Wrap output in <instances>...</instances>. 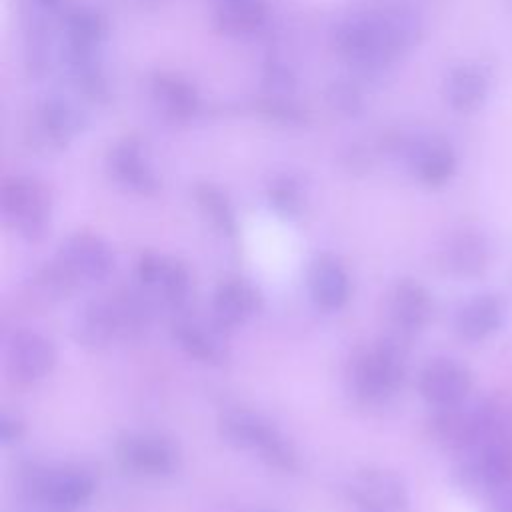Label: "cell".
<instances>
[{
	"instance_id": "1",
	"label": "cell",
	"mask_w": 512,
	"mask_h": 512,
	"mask_svg": "<svg viewBox=\"0 0 512 512\" xmlns=\"http://www.w3.org/2000/svg\"><path fill=\"white\" fill-rule=\"evenodd\" d=\"M336 54L360 74H380L406 52L396 40L382 6L342 18L332 32Z\"/></svg>"
},
{
	"instance_id": "2",
	"label": "cell",
	"mask_w": 512,
	"mask_h": 512,
	"mask_svg": "<svg viewBox=\"0 0 512 512\" xmlns=\"http://www.w3.org/2000/svg\"><path fill=\"white\" fill-rule=\"evenodd\" d=\"M408 372L406 336L390 334L360 348L348 362L346 382L362 404L388 402L404 384Z\"/></svg>"
},
{
	"instance_id": "3",
	"label": "cell",
	"mask_w": 512,
	"mask_h": 512,
	"mask_svg": "<svg viewBox=\"0 0 512 512\" xmlns=\"http://www.w3.org/2000/svg\"><path fill=\"white\" fill-rule=\"evenodd\" d=\"M220 438L236 448L256 452L262 462L280 472H298L300 454L292 440L268 418L246 408H228L218 418Z\"/></svg>"
},
{
	"instance_id": "4",
	"label": "cell",
	"mask_w": 512,
	"mask_h": 512,
	"mask_svg": "<svg viewBox=\"0 0 512 512\" xmlns=\"http://www.w3.org/2000/svg\"><path fill=\"white\" fill-rule=\"evenodd\" d=\"M20 492L48 512H76L96 492V476L84 466L48 470L30 464L22 470Z\"/></svg>"
},
{
	"instance_id": "5",
	"label": "cell",
	"mask_w": 512,
	"mask_h": 512,
	"mask_svg": "<svg viewBox=\"0 0 512 512\" xmlns=\"http://www.w3.org/2000/svg\"><path fill=\"white\" fill-rule=\"evenodd\" d=\"M0 212L6 226L26 242H40L50 232L52 196L32 176H10L0 188Z\"/></svg>"
},
{
	"instance_id": "6",
	"label": "cell",
	"mask_w": 512,
	"mask_h": 512,
	"mask_svg": "<svg viewBox=\"0 0 512 512\" xmlns=\"http://www.w3.org/2000/svg\"><path fill=\"white\" fill-rule=\"evenodd\" d=\"M386 148L400 156L412 176L428 188L444 186L456 172V152L440 136L420 132L392 134Z\"/></svg>"
},
{
	"instance_id": "7",
	"label": "cell",
	"mask_w": 512,
	"mask_h": 512,
	"mask_svg": "<svg viewBox=\"0 0 512 512\" xmlns=\"http://www.w3.org/2000/svg\"><path fill=\"white\" fill-rule=\"evenodd\" d=\"M88 126V114L78 102L66 96H46L40 100L30 118V146L42 154L66 150Z\"/></svg>"
},
{
	"instance_id": "8",
	"label": "cell",
	"mask_w": 512,
	"mask_h": 512,
	"mask_svg": "<svg viewBox=\"0 0 512 512\" xmlns=\"http://www.w3.org/2000/svg\"><path fill=\"white\" fill-rule=\"evenodd\" d=\"M116 462L132 474L170 476L180 466V448L158 432H126L114 446Z\"/></svg>"
},
{
	"instance_id": "9",
	"label": "cell",
	"mask_w": 512,
	"mask_h": 512,
	"mask_svg": "<svg viewBox=\"0 0 512 512\" xmlns=\"http://www.w3.org/2000/svg\"><path fill=\"white\" fill-rule=\"evenodd\" d=\"M56 364V346L42 332L22 328L12 332L4 348L8 378L18 386H30L46 378Z\"/></svg>"
},
{
	"instance_id": "10",
	"label": "cell",
	"mask_w": 512,
	"mask_h": 512,
	"mask_svg": "<svg viewBox=\"0 0 512 512\" xmlns=\"http://www.w3.org/2000/svg\"><path fill=\"white\" fill-rule=\"evenodd\" d=\"M106 170L118 186L140 196H154L162 188V180L150 162L144 142L136 136H124L110 146Z\"/></svg>"
},
{
	"instance_id": "11",
	"label": "cell",
	"mask_w": 512,
	"mask_h": 512,
	"mask_svg": "<svg viewBox=\"0 0 512 512\" xmlns=\"http://www.w3.org/2000/svg\"><path fill=\"white\" fill-rule=\"evenodd\" d=\"M136 278L142 288L174 310H182L192 294V278L188 268L158 252H142L136 262Z\"/></svg>"
},
{
	"instance_id": "12",
	"label": "cell",
	"mask_w": 512,
	"mask_h": 512,
	"mask_svg": "<svg viewBox=\"0 0 512 512\" xmlns=\"http://www.w3.org/2000/svg\"><path fill=\"white\" fill-rule=\"evenodd\" d=\"M346 494L364 512H402L410 500L402 476L376 466L354 472L346 482Z\"/></svg>"
},
{
	"instance_id": "13",
	"label": "cell",
	"mask_w": 512,
	"mask_h": 512,
	"mask_svg": "<svg viewBox=\"0 0 512 512\" xmlns=\"http://www.w3.org/2000/svg\"><path fill=\"white\" fill-rule=\"evenodd\" d=\"M472 390L470 370L456 358L438 356L426 362L418 374V392L432 408L464 404Z\"/></svg>"
},
{
	"instance_id": "14",
	"label": "cell",
	"mask_w": 512,
	"mask_h": 512,
	"mask_svg": "<svg viewBox=\"0 0 512 512\" xmlns=\"http://www.w3.org/2000/svg\"><path fill=\"white\" fill-rule=\"evenodd\" d=\"M56 254L80 282H104L116 266L112 246L100 234L88 230H78L66 236Z\"/></svg>"
},
{
	"instance_id": "15",
	"label": "cell",
	"mask_w": 512,
	"mask_h": 512,
	"mask_svg": "<svg viewBox=\"0 0 512 512\" xmlns=\"http://www.w3.org/2000/svg\"><path fill=\"white\" fill-rule=\"evenodd\" d=\"M492 258L488 236L476 226L452 230L440 248L442 268L456 278H476L486 272Z\"/></svg>"
},
{
	"instance_id": "16",
	"label": "cell",
	"mask_w": 512,
	"mask_h": 512,
	"mask_svg": "<svg viewBox=\"0 0 512 512\" xmlns=\"http://www.w3.org/2000/svg\"><path fill=\"white\" fill-rule=\"evenodd\" d=\"M262 292L246 278H224L210 300V318L224 330L238 328L262 308Z\"/></svg>"
},
{
	"instance_id": "17",
	"label": "cell",
	"mask_w": 512,
	"mask_h": 512,
	"mask_svg": "<svg viewBox=\"0 0 512 512\" xmlns=\"http://www.w3.org/2000/svg\"><path fill=\"white\" fill-rule=\"evenodd\" d=\"M172 340L186 356L202 364L220 366L230 356L226 330L220 328L212 318H178L172 324Z\"/></svg>"
},
{
	"instance_id": "18",
	"label": "cell",
	"mask_w": 512,
	"mask_h": 512,
	"mask_svg": "<svg viewBox=\"0 0 512 512\" xmlns=\"http://www.w3.org/2000/svg\"><path fill=\"white\" fill-rule=\"evenodd\" d=\"M148 90L158 114L172 124H186L200 112V94L196 86L176 72H154Z\"/></svg>"
},
{
	"instance_id": "19",
	"label": "cell",
	"mask_w": 512,
	"mask_h": 512,
	"mask_svg": "<svg viewBox=\"0 0 512 512\" xmlns=\"http://www.w3.org/2000/svg\"><path fill=\"white\" fill-rule=\"evenodd\" d=\"M434 314L430 290L414 278L398 280L388 294V316L398 334L410 338L424 330Z\"/></svg>"
},
{
	"instance_id": "20",
	"label": "cell",
	"mask_w": 512,
	"mask_h": 512,
	"mask_svg": "<svg viewBox=\"0 0 512 512\" xmlns=\"http://www.w3.org/2000/svg\"><path fill=\"white\" fill-rule=\"evenodd\" d=\"M72 338L90 350H98L108 346L114 338L122 336L120 320L114 308V300L110 298H92L86 300L72 318Z\"/></svg>"
},
{
	"instance_id": "21",
	"label": "cell",
	"mask_w": 512,
	"mask_h": 512,
	"mask_svg": "<svg viewBox=\"0 0 512 512\" xmlns=\"http://www.w3.org/2000/svg\"><path fill=\"white\" fill-rule=\"evenodd\" d=\"M308 294L312 302L328 312L340 310L350 298V276L334 254H318L306 274Z\"/></svg>"
},
{
	"instance_id": "22",
	"label": "cell",
	"mask_w": 512,
	"mask_h": 512,
	"mask_svg": "<svg viewBox=\"0 0 512 512\" xmlns=\"http://www.w3.org/2000/svg\"><path fill=\"white\" fill-rule=\"evenodd\" d=\"M506 318V304L494 292L470 296L456 312L454 328L466 342H482L496 334Z\"/></svg>"
},
{
	"instance_id": "23",
	"label": "cell",
	"mask_w": 512,
	"mask_h": 512,
	"mask_svg": "<svg viewBox=\"0 0 512 512\" xmlns=\"http://www.w3.org/2000/svg\"><path fill=\"white\" fill-rule=\"evenodd\" d=\"M490 92V76L484 66L462 62L448 70L444 78V98L454 112L472 114L482 108Z\"/></svg>"
},
{
	"instance_id": "24",
	"label": "cell",
	"mask_w": 512,
	"mask_h": 512,
	"mask_svg": "<svg viewBox=\"0 0 512 512\" xmlns=\"http://www.w3.org/2000/svg\"><path fill=\"white\" fill-rule=\"evenodd\" d=\"M428 432L430 438L444 450L454 452L458 456L474 450L476 446V428L472 406H448V408H434L432 416L428 418Z\"/></svg>"
},
{
	"instance_id": "25",
	"label": "cell",
	"mask_w": 512,
	"mask_h": 512,
	"mask_svg": "<svg viewBox=\"0 0 512 512\" xmlns=\"http://www.w3.org/2000/svg\"><path fill=\"white\" fill-rule=\"evenodd\" d=\"M476 446H510L512 444V398L502 392L482 396L472 404Z\"/></svg>"
},
{
	"instance_id": "26",
	"label": "cell",
	"mask_w": 512,
	"mask_h": 512,
	"mask_svg": "<svg viewBox=\"0 0 512 512\" xmlns=\"http://www.w3.org/2000/svg\"><path fill=\"white\" fill-rule=\"evenodd\" d=\"M62 64L72 88L92 104H106L112 86L102 62V52H62Z\"/></svg>"
},
{
	"instance_id": "27",
	"label": "cell",
	"mask_w": 512,
	"mask_h": 512,
	"mask_svg": "<svg viewBox=\"0 0 512 512\" xmlns=\"http://www.w3.org/2000/svg\"><path fill=\"white\" fill-rule=\"evenodd\" d=\"M108 20L92 6H72L62 18V50L102 52L108 40Z\"/></svg>"
},
{
	"instance_id": "28",
	"label": "cell",
	"mask_w": 512,
	"mask_h": 512,
	"mask_svg": "<svg viewBox=\"0 0 512 512\" xmlns=\"http://www.w3.org/2000/svg\"><path fill=\"white\" fill-rule=\"evenodd\" d=\"M268 4L264 0H220L214 12L216 28L230 38L246 40L264 30Z\"/></svg>"
},
{
	"instance_id": "29",
	"label": "cell",
	"mask_w": 512,
	"mask_h": 512,
	"mask_svg": "<svg viewBox=\"0 0 512 512\" xmlns=\"http://www.w3.org/2000/svg\"><path fill=\"white\" fill-rule=\"evenodd\" d=\"M80 286L78 276L68 268V264L54 254L38 266L28 280V294L42 304H54L70 296Z\"/></svg>"
},
{
	"instance_id": "30",
	"label": "cell",
	"mask_w": 512,
	"mask_h": 512,
	"mask_svg": "<svg viewBox=\"0 0 512 512\" xmlns=\"http://www.w3.org/2000/svg\"><path fill=\"white\" fill-rule=\"evenodd\" d=\"M194 200L204 218L226 238H236L238 218L228 194L212 182H198L194 186Z\"/></svg>"
},
{
	"instance_id": "31",
	"label": "cell",
	"mask_w": 512,
	"mask_h": 512,
	"mask_svg": "<svg viewBox=\"0 0 512 512\" xmlns=\"http://www.w3.org/2000/svg\"><path fill=\"white\" fill-rule=\"evenodd\" d=\"M268 206L284 220H296L306 208V184L294 172L276 174L266 190Z\"/></svg>"
},
{
	"instance_id": "32",
	"label": "cell",
	"mask_w": 512,
	"mask_h": 512,
	"mask_svg": "<svg viewBox=\"0 0 512 512\" xmlns=\"http://www.w3.org/2000/svg\"><path fill=\"white\" fill-rule=\"evenodd\" d=\"M28 68L34 76H44L46 70H50L52 60V34L50 26L42 18H34L28 28Z\"/></svg>"
},
{
	"instance_id": "33",
	"label": "cell",
	"mask_w": 512,
	"mask_h": 512,
	"mask_svg": "<svg viewBox=\"0 0 512 512\" xmlns=\"http://www.w3.org/2000/svg\"><path fill=\"white\" fill-rule=\"evenodd\" d=\"M326 102L336 114L344 118H356L366 110V100L360 86L350 80L330 82L326 88Z\"/></svg>"
},
{
	"instance_id": "34",
	"label": "cell",
	"mask_w": 512,
	"mask_h": 512,
	"mask_svg": "<svg viewBox=\"0 0 512 512\" xmlns=\"http://www.w3.org/2000/svg\"><path fill=\"white\" fill-rule=\"evenodd\" d=\"M258 108L260 114L282 126L306 124V110L292 98V94H264Z\"/></svg>"
},
{
	"instance_id": "35",
	"label": "cell",
	"mask_w": 512,
	"mask_h": 512,
	"mask_svg": "<svg viewBox=\"0 0 512 512\" xmlns=\"http://www.w3.org/2000/svg\"><path fill=\"white\" fill-rule=\"evenodd\" d=\"M264 88L266 94H294L296 88V76L290 66H286L278 58H270L264 64Z\"/></svg>"
},
{
	"instance_id": "36",
	"label": "cell",
	"mask_w": 512,
	"mask_h": 512,
	"mask_svg": "<svg viewBox=\"0 0 512 512\" xmlns=\"http://www.w3.org/2000/svg\"><path fill=\"white\" fill-rule=\"evenodd\" d=\"M26 432V424L20 416L10 414V412H2L0 416V440L4 446L8 444H16Z\"/></svg>"
},
{
	"instance_id": "37",
	"label": "cell",
	"mask_w": 512,
	"mask_h": 512,
	"mask_svg": "<svg viewBox=\"0 0 512 512\" xmlns=\"http://www.w3.org/2000/svg\"><path fill=\"white\" fill-rule=\"evenodd\" d=\"M486 498L490 512H512V482L496 488Z\"/></svg>"
},
{
	"instance_id": "38",
	"label": "cell",
	"mask_w": 512,
	"mask_h": 512,
	"mask_svg": "<svg viewBox=\"0 0 512 512\" xmlns=\"http://www.w3.org/2000/svg\"><path fill=\"white\" fill-rule=\"evenodd\" d=\"M36 4L44 10H48V8H56L60 4V0H36Z\"/></svg>"
},
{
	"instance_id": "39",
	"label": "cell",
	"mask_w": 512,
	"mask_h": 512,
	"mask_svg": "<svg viewBox=\"0 0 512 512\" xmlns=\"http://www.w3.org/2000/svg\"><path fill=\"white\" fill-rule=\"evenodd\" d=\"M264 512H272V510H264Z\"/></svg>"
}]
</instances>
